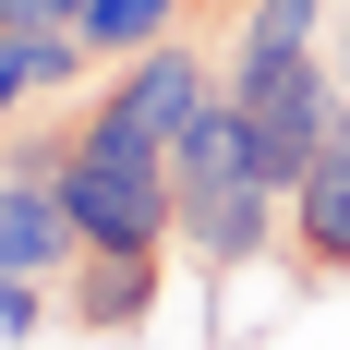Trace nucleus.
<instances>
[{
	"instance_id": "obj_1",
	"label": "nucleus",
	"mask_w": 350,
	"mask_h": 350,
	"mask_svg": "<svg viewBox=\"0 0 350 350\" xmlns=\"http://www.w3.org/2000/svg\"><path fill=\"white\" fill-rule=\"evenodd\" d=\"M170 206H181V254H193V278H206V290H230L242 266H266V254L290 242V193H278V181H254L230 85L181 121V145H170Z\"/></svg>"
},
{
	"instance_id": "obj_2",
	"label": "nucleus",
	"mask_w": 350,
	"mask_h": 350,
	"mask_svg": "<svg viewBox=\"0 0 350 350\" xmlns=\"http://www.w3.org/2000/svg\"><path fill=\"white\" fill-rule=\"evenodd\" d=\"M61 206L85 230V254H181V206H170V157H121V145L61 133Z\"/></svg>"
},
{
	"instance_id": "obj_3",
	"label": "nucleus",
	"mask_w": 350,
	"mask_h": 350,
	"mask_svg": "<svg viewBox=\"0 0 350 350\" xmlns=\"http://www.w3.org/2000/svg\"><path fill=\"white\" fill-rule=\"evenodd\" d=\"M217 97V61L193 49V36H170V49H145V61H109L97 97H72V133L85 145H121V157H170L181 121Z\"/></svg>"
},
{
	"instance_id": "obj_4",
	"label": "nucleus",
	"mask_w": 350,
	"mask_h": 350,
	"mask_svg": "<svg viewBox=\"0 0 350 350\" xmlns=\"http://www.w3.org/2000/svg\"><path fill=\"white\" fill-rule=\"evenodd\" d=\"M230 109H242V157H254V181H278V193H290V181L314 170V145L338 133L350 97H338V61L314 49V61L266 72V85H230Z\"/></svg>"
},
{
	"instance_id": "obj_5",
	"label": "nucleus",
	"mask_w": 350,
	"mask_h": 350,
	"mask_svg": "<svg viewBox=\"0 0 350 350\" xmlns=\"http://www.w3.org/2000/svg\"><path fill=\"white\" fill-rule=\"evenodd\" d=\"M290 266L302 278H350V109L314 145V170L290 181Z\"/></svg>"
},
{
	"instance_id": "obj_6",
	"label": "nucleus",
	"mask_w": 350,
	"mask_h": 350,
	"mask_svg": "<svg viewBox=\"0 0 350 350\" xmlns=\"http://www.w3.org/2000/svg\"><path fill=\"white\" fill-rule=\"evenodd\" d=\"M157 290H170V254H72L61 314L85 338H133V326H157Z\"/></svg>"
},
{
	"instance_id": "obj_7",
	"label": "nucleus",
	"mask_w": 350,
	"mask_h": 350,
	"mask_svg": "<svg viewBox=\"0 0 350 350\" xmlns=\"http://www.w3.org/2000/svg\"><path fill=\"white\" fill-rule=\"evenodd\" d=\"M72 254H85V230H72L61 181H49V170H12V181H0V278H72Z\"/></svg>"
},
{
	"instance_id": "obj_8",
	"label": "nucleus",
	"mask_w": 350,
	"mask_h": 350,
	"mask_svg": "<svg viewBox=\"0 0 350 350\" xmlns=\"http://www.w3.org/2000/svg\"><path fill=\"white\" fill-rule=\"evenodd\" d=\"M326 12H338V0H254L242 25H230V61H217V85H266V72L314 61V49H326Z\"/></svg>"
},
{
	"instance_id": "obj_9",
	"label": "nucleus",
	"mask_w": 350,
	"mask_h": 350,
	"mask_svg": "<svg viewBox=\"0 0 350 350\" xmlns=\"http://www.w3.org/2000/svg\"><path fill=\"white\" fill-rule=\"evenodd\" d=\"M181 36V0H97L85 12V49L97 61H145V49H170Z\"/></svg>"
},
{
	"instance_id": "obj_10",
	"label": "nucleus",
	"mask_w": 350,
	"mask_h": 350,
	"mask_svg": "<svg viewBox=\"0 0 350 350\" xmlns=\"http://www.w3.org/2000/svg\"><path fill=\"white\" fill-rule=\"evenodd\" d=\"M36 314H49V278H0V338H36Z\"/></svg>"
},
{
	"instance_id": "obj_11",
	"label": "nucleus",
	"mask_w": 350,
	"mask_h": 350,
	"mask_svg": "<svg viewBox=\"0 0 350 350\" xmlns=\"http://www.w3.org/2000/svg\"><path fill=\"white\" fill-rule=\"evenodd\" d=\"M25 97H36V85H25V36H0V121H12Z\"/></svg>"
},
{
	"instance_id": "obj_12",
	"label": "nucleus",
	"mask_w": 350,
	"mask_h": 350,
	"mask_svg": "<svg viewBox=\"0 0 350 350\" xmlns=\"http://www.w3.org/2000/svg\"><path fill=\"white\" fill-rule=\"evenodd\" d=\"M36 25H85V12H97V0H25Z\"/></svg>"
},
{
	"instance_id": "obj_13",
	"label": "nucleus",
	"mask_w": 350,
	"mask_h": 350,
	"mask_svg": "<svg viewBox=\"0 0 350 350\" xmlns=\"http://www.w3.org/2000/svg\"><path fill=\"white\" fill-rule=\"evenodd\" d=\"M326 61H338V97H350V12H338V49H326Z\"/></svg>"
}]
</instances>
